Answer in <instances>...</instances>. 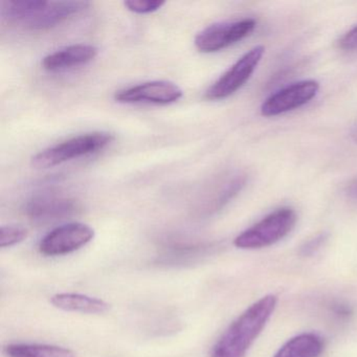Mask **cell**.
<instances>
[{"label": "cell", "mask_w": 357, "mask_h": 357, "mask_svg": "<svg viewBox=\"0 0 357 357\" xmlns=\"http://www.w3.org/2000/svg\"><path fill=\"white\" fill-rule=\"evenodd\" d=\"M183 91L168 81H151L118 91L114 99L120 103H152L167 105L183 98Z\"/></svg>", "instance_id": "cell-9"}, {"label": "cell", "mask_w": 357, "mask_h": 357, "mask_svg": "<svg viewBox=\"0 0 357 357\" xmlns=\"http://www.w3.org/2000/svg\"><path fill=\"white\" fill-rule=\"evenodd\" d=\"M273 294L263 296L240 314L211 351V357H244L260 335L277 307Z\"/></svg>", "instance_id": "cell-1"}, {"label": "cell", "mask_w": 357, "mask_h": 357, "mask_svg": "<svg viewBox=\"0 0 357 357\" xmlns=\"http://www.w3.org/2000/svg\"><path fill=\"white\" fill-rule=\"evenodd\" d=\"M326 240V235L325 234H321V235L317 236V237H315L314 239L311 240V241H309L308 243L306 244V245L303 248V250H304V254H311V252H314L317 248H319V246L321 245V243H323L324 241Z\"/></svg>", "instance_id": "cell-18"}, {"label": "cell", "mask_w": 357, "mask_h": 357, "mask_svg": "<svg viewBox=\"0 0 357 357\" xmlns=\"http://www.w3.org/2000/svg\"><path fill=\"white\" fill-rule=\"evenodd\" d=\"M77 211V204L70 198L45 194L33 198L26 206V213L38 222L57 220L70 216Z\"/></svg>", "instance_id": "cell-10"}, {"label": "cell", "mask_w": 357, "mask_h": 357, "mask_svg": "<svg viewBox=\"0 0 357 357\" xmlns=\"http://www.w3.org/2000/svg\"><path fill=\"white\" fill-rule=\"evenodd\" d=\"M112 141L114 137L109 133L79 135L39 152L32 158V166L36 169L54 168L75 158L96 153L107 147Z\"/></svg>", "instance_id": "cell-3"}, {"label": "cell", "mask_w": 357, "mask_h": 357, "mask_svg": "<svg viewBox=\"0 0 357 357\" xmlns=\"http://www.w3.org/2000/svg\"><path fill=\"white\" fill-rule=\"evenodd\" d=\"M264 47L259 45L242 56L206 91V99L210 101L225 99L239 91L254 74L264 55Z\"/></svg>", "instance_id": "cell-5"}, {"label": "cell", "mask_w": 357, "mask_h": 357, "mask_svg": "<svg viewBox=\"0 0 357 357\" xmlns=\"http://www.w3.org/2000/svg\"><path fill=\"white\" fill-rule=\"evenodd\" d=\"M5 353L9 357H76L70 349L45 344H10Z\"/></svg>", "instance_id": "cell-14"}, {"label": "cell", "mask_w": 357, "mask_h": 357, "mask_svg": "<svg viewBox=\"0 0 357 357\" xmlns=\"http://www.w3.org/2000/svg\"><path fill=\"white\" fill-rule=\"evenodd\" d=\"M28 231L20 225H3L0 229V248H6L20 243L28 237Z\"/></svg>", "instance_id": "cell-15"}, {"label": "cell", "mask_w": 357, "mask_h": 357, "mask_svg": "<svg viewBox=\"0 0 357 357\" xmlns=\"http://www.w3.org/2000/svg\"><path fill=\"white\" fill-rule=\"evenodd\" d=\"M87 1L9 0L0 3L1 17L31 31L49 30L89 7Z\"/></svg>", "instance_id": "cell-2"}, {"label": "cell", "mask_w": 357, "mask_h": 357, "mask_svg": "<svg viewBox=\"0 0 357 357\" xmlns=\"http://www.w3.org/2000/svg\"><path fill=\"white\" fill-rule=\"evenodd\" d=\"M351 137H352V139L355 143H357V123L352 127V130H351Z\"/></svg>", "instance_id": "cell-20"}, {"label": "cell", "mask_w": 357, "mask_h": 357, "mask_svg": "<svg viewBox=\"0 0 357 357\" xmlns=\"http://www.w3.org/2000/svg\"><path fill=\"white\" fill-rule=\"evenodd\" d=\"M324 350V342L314 333L294 336L279 349L273 357H319Z\"/></svg>", "instance_id": "cell-13"}, {"label": "cell", "mask_w": 357, "mask_h": 357, "mask_svg": "<svg viewBox=\"0 0 357 357\" xmlns=\"http://www.w3.org/2000/svg\"><path fill=\"white\" fill-rule=\"evenodd\" d=\"M256 26L252 18L211 24L195 37V47L202 53H216L248 37Z\"/></svg>", "instance_id": "cell-7"}, {"label": "cell", "mask_w": 357, "mask_h": 357, "mask_svg": "<svg viewBox=\"0 0 357 357\" xmlns=\"http://www.w3.org/2000/svg\"><path fill=\"white\" fill-rule=\"evenodd\" d=\"M95 237L89 225L80 222L66 223L50 231L39 243V252L45 256L57 257L70 254L84 248Z\"/></svg>", "instance_id": "cell-6"}, {"label": "cell", "mask_w": 357, "mask_h": 357, "mask_svg": "<svg viewBox=\"0 0 357 357\" xmlns=\"http://www.w3.org/2000/svg\"><path fill=\"white\" fill-rule=\"evenodd\" d=\"M319 89L317 81L294 83L267 98L261 106V114L264 116H275L302 107L317 96Z\"/></svg>", "instance_id": "cell-8"}, {"label": "cell", "mask_w": 357, "mask_h": 357, "mask_svg": "<svg viewBox=\"0 0 357 357\" xmlns=\"http://www.w3.org/2000/svg\"><path fill=\"white\" fill-rule=\"evenodd\" d=\"M51 304L60 310L84 314H102L109 309V304L102 298L73 292L54 294Z\"/></svg>", "instance_id": "cell-12"}, {"label": "cell", "mask_w": 357, "mask_h": 357, "mask_svg": "<svg viewBox=\"0 0 357 357\" xmlns=\"http://www.w3.org/2000/svg\"><path fill=\"white\" fill-rule=\"evenodd\" d=\"M165 3V1L160 0H128L125 1L124 5L133 13L149 14L160 10Z\"/></svg>", "instance_id": "cell-16"}, {"label": "cell", "mask_w": 357, "mask_h": 357, "mask_svg": "<svg viewBox=\"0 0 357 357\" xmlns=\"http://www.w3.org/2000/svg\"><path fill=\"white\" fill-rule=\"evenodd\" d=\"M296 222V214L292 208H279L237 236L234 244L241 250L267 248L285 238Z\"/></svg>", "instance_id": "cell-4"}, {"label": "cell", "mask_w": 357, "mask_h": 357, "mask_svg": "<svg viewBox=\"0 0 357 357\" xmlns=\"http://www.w3.org/2000/svg\"><path fill=\"white\" fill-rule=\"evenodd\" d=\"M338 47L344 51L357 50V26L351 29L338 40Z\"/></svg>", "instance_id": "cell-17"}, {"label": "cell", "mask_w": 357, "mask_h": 357, "mask_svg": "<svg viewBox=\"0 0 357 357\" xmlns=\"http://www.w3.org/2000/svg\"><path fill=\"white\" fill-rule=\"evenodd\" d=\"M98 53L99 50L93 45H70L45 57L43 60V66L49 72L68 70L75 66L89 63L97 57Z\"/></svg>", "instance_id": "cell-11"}, {"label": "cell", "mask_w": 357, "mask_h": 357, "mask_svg": "<svg viewBox=\"0 0 357 357\" xmlns=\"http://www.w3.org/2000/svg\"><path fill=\"white\" fill-rule=\"evenodd\" d=\"M347 192H348V195L350 196V197L357 199V179L349 185Z\"/></svg>", "instance_id": "cell-19"}]
</instances>
